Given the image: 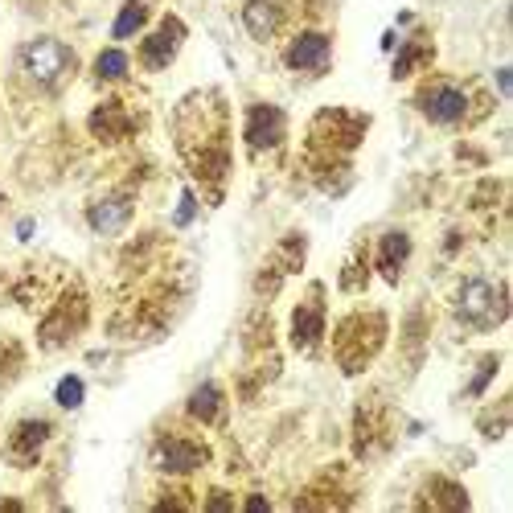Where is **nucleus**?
Segmentation results:
<instances>
[{"label":"nucleus","mask_w":513,"mask_h":513,"mask_svg":"<svg viewBox=\"0 0 513 513\" xmlns=\"http://www.w3.org/2000/svg\"><path fill=\"white\" fill-rule=\"evenodd\" d=\"M177 222L185 226V222H193V193H185L181 197V214H177Z\"/></svg>","instance_id":"obj_17"},{"label":"nucleus","mask_w":513,"mask_h":513,"mask_svg":"<svg viewBox=\"0 0 513 513\" xmlns=\"http://www.w3.org/2000/svg\"><path fill=\"white\" fill-rule=\"evenodd\" d=\"M189 415L214 423V419L222 415V394H218V386H202V390H197L193 399H189Z\"/></svg>","instance_id":"obj_12"},{"label":"nucleus","mask_w":513,"mask_h":513,"mask_svg":"<svg viewBox=\"0 0 513 513\" xmlns=\"http://www.w3.org/2000/svg\"><path fill=\"white\" fill-rule=\"evenodd\" d=\"M329 62V42L321 33H300L292 50H288V66L292 70H321Z\"/></svg>","instance_id":"obj_8"},{"label":"nucleus","mask_w":513,"mask_h":513,"mask_svg":"<svg viewBox=\"0 0 513 513\" xmlns=\"http://www.w3.org/2000/svg\"><path fill=\"white\" fill-rule=\"evenodd\" d=\"M423 111H427V120H436V124H460L464 120V111H468V99L460 87H431L423 95Z\"/></svg>","instance_id":"obj_5"},{"label":"nucleus","mask_w":513,"mask_h":513,"mask_svg":"<svg viewBox=\"0 0 513 513\" xmlns=\"http://www.w3.org/2000/svg\"><path fill=\"white\" fill-rule=\"evenodd\" d=\"M128 218H132V202H128V197H107V202L91 206V226L99 234H120L128 226Z\"/></svg>","instance_id":"obj_9"},{"label":"nucleus","mask_w":513,"mask_h":513,"mask_svg":"<svg viewBox=\"0 0 513 513\" xmlns=\"http://www.w3.org/2000/svg\"><path fill=\"white\" fill-rule=\"evenodd\" d=\"M456 308H460V317H464L468 325H497V321L505 317V300L493 292L489 280H468V284L460 288Z\"/></svg>","instance_id":"obj_1"},{"label":"nucleus","mask_w":513,"mask_h":513,"mask_svg":"<svg viewBox=\"0 0 513 513\" xmlns=\"http://www.w3.org/2000/svg\"><path fill=\"white\" fill-rule=\"evenodd\" d=\"M292 337H296L300 349L317 345V337H321V296L312 300V304H300V308H296V329H292Z\"/></svg>","instance_id":"obj_11"},{"label":"nucleus","mask_w":513,"mask_h":513,"mask_svg":"<svg viewBox=\"0 0 513 513\" xmlns=\"http://www.w3.org/2000/svg\"><path fill=\"white\" fill-rule=\"evenodd\" d=\"M66 66H70V50L54 42V37H37V42L25 46V70L37 83H54V78H62Z\"/></svg>","instance_id":"obj_2"},{"label":"nucleus","mask_w":513,"mask_h":513,"mask_svg":"<svg viewBox=\"0 0 513 513\" xmlns=\"http://www.w3.org/2000/svg\"><path fill=\"white\" fill-rule=\"evenodd\" d=\"M280 140H284V111L267 107V103H255L247 111V144H251V152H271Z\"/></svg>","instance_id":"obj_3"},{"label":"nucleus","mask_w":513,"mask_h":513,"mask_svg":"<svg viewBox=\"0 0 513 513\" xmlns=\"http://www.w3.org/2000/svg\"><path fill=\"white\" fill-rule=\"evenodd\" d=\"M156 464L165 472H193V468L206 464V448L193 444V440H165L156 448Z\"/></svg>","instance_id":"obj_6"},{"label":"nucleus","mask_w":513,"mask_h":513,"mask_svg":"<svg viewBox=\"0 0 513 513\" xmlns=\"http://www.w3.org/2000/svg\"><path fill=\"white\" fill-rule=\"evenodd\" d=\"M509 83H513V74H509V70H497V87H501V91H505V95H509V91H513V87H509Z\"/></svg>","instance_id":"obj_18"},{"label":"nucleus","mask_w":513,"mask_h":513,"mask_svg":"<svg viewBox=\"0 0 513 513\" xmlns=\"http://www.w3.org/2000/svg\"><path fill=\"white\" fill-rule=\"evenodd\" d=\"M46 436H50V427H46V423H21V427H17V436H13V444H17V448H25L21 464H29V460L37 456V448H42V444H46Z\"/></svg>","instance_id":"obj_13"},{"label":"nucleus","mask_w":513,"mask_h":513,"mask_svg":"<svg viewBox=\"0 0 513 513\" xmlns=\"http://www.w3.org/2000/svg\"><path fill=\"white\" fill-rule=\"evenodd\" d=\"M58 403H62L66 411H74L78 403H83V382H78V378H62V386H58Z\"/></svg>","instance_id":"obj_16"},{"label":"nucleus","mask_w":513,"mask_h":513,"mask_svg":"<svg viewBox=\"0 0 513 513\" xmlns=\"http://www.w3.org/2000/svg\"><path fill=\"white\" fill-rule=\"evenodd\" d=\"M280 21H284L280 0H247V9H243V25H247V33L255 37V42H267V37H275Z\"/></svg>","instance_id":"obj_7"},{"label":"nucleus","mask_w":513,"mask_h":513,"mask_svg":"<svg viewBox=\"0 0 513 513\" xmlns=\"http://www.w3.org/2000/svg\"><path fill=\"white\" fill-rule=\"evenodd\" d=\"M144 17H148V9L140 5V0H128V5H124V13L115 17L111 33H115V37H132V33H136V29L144 25Z\"/></svg>","instance_id":"obj_14"},{"label":"nucleus","mask_w":513,"mask_h":513,"mask_svg":"<svg viewBox=\"0 0 513 513\" xmlns=\"http://www.w3.org/2000/svg\"><path fill=\"white\" fill-rule=\"evenodd\" d=\"M181 37H185V25L177 21V17H165V25H161V33H152L148 42H144V66L148 70H161V66H169L173 62V54H177V46H181Z\"/></svg>","instance_id":"obj_4"},{"label":"nucleus","mask_w":513,"mask_h":513,"mask_svg":"<svg viewBox=\"0 0 513 513\" xmlns=\"http://www.w3.org/2000/svg\"><path fill=\"white\" fill-rule=\"evenodd\" d=\"M407 255H411V243H407V234H399V230L386 234V239L378 243V271L386 275L390 284L399 280V271H403V259H407Z\"/></svg>","instance_id":"obj_10"},{"label":"nucleus","mask_w":513,"mask_h":513,"mask_svg":"<svg viewBox=\"0 0 513 513\" xmlns=\"http://www.w3.org/2000/svg\"><path fill=\"white\" fill-rule=\"evenodd\" d=\"M95 74L103 78V83H111V78H124V74H128V54H124V50H107V54L99 58Z\"/></svg>","instance_id":"obj_15"}]
</instances>
